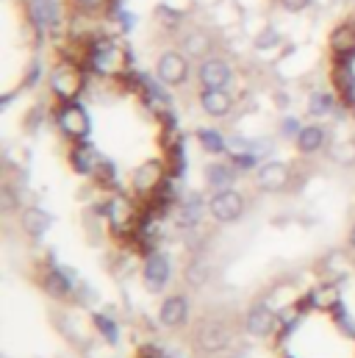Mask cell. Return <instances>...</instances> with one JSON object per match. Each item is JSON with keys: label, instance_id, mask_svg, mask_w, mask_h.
I'll return each mask as SVG.
<instances>
[{"label": "cell", "instance_id": "cell-1", "mask_svg": "<svg viewBox=\"0 0 355 358\" xmlns=\"http://www.w3.org/2000/svg\"><path fill=\"white\" fill-rule=\"evenodd\" d=\"M56 125H59V131H61L67 139H73V142H87L89 134H92L89 111L81 103H75V100L61 103V108L56 111Z\"/></svg>", "mask_w": 355, "mask_h": 358}, {"label": "cell", "instance_id": "cell-2", "mask_svg": "<svg viewBox=\"0 0 355 358\" xmlns=\"http://www.w3.org/2000/svg\"><path fill=\"white\" fill-rule=\"evenodd\" d=\"M231 342H233V334L222 320H205L194 331V348L205 356H217V353L228 350Z\"/></svg>", "mask_w": 355, "mask_h": 358}, {"label": "cell", "instance_id": "cell-3", "mask_svg": "<svg viewBox=\"0 0 355 358\" xmlns=\"http://www.w3.org/2000/svg\"><path fill=\"white\" fill-rule=\"evenodd\" d=\"M48 84H50V92H53L61 103H67V100H75V97L81 94V90H84V73H81L73 62H59V64L50 70Z\"/></svg>", "mask_w": 355, "mask_h": 358}, {"label": "cell", "instance_id": "cell-4", "mask_svg": "<svg viewBox=\"0 0 355 358\" xmlns=\"http://www.w3.org/2000/svg\"><path fill=\"white\" fill-rule=\"evenodd\" d=\"M208 214H211L217 222H222V225L236 222V220H242V214H245V197H242L236 189L214 192V194L208 197Z\"/></svg>", "mask_w": 355, "mask_h": 358}, {"label": "cell", "instance_id": "cell-5", "mask_svg": "<svg viewBox=\"0 0 355 358\" xmlns=\"http://www.w3.org/2000/svg\"><path fill=\"white\" fill-rule=\"evenodd\" d=\"M170 280H173V264H170L167 253L153 250L145 259V264H142V283H145V289L159 294V292H164L170 286Z\"/></svg>", "mask_w": 355, "mask_h": 358}, {"label": "cell", "instance_id": "cell-6", "mask_svg": "<svg viewBox=\"0 0 355 358\" xmlns=\"http://www.w3.org/2000/svg\"><path fill=\"white\" fill-rule=\"evenodd\" d=\"M156 78L164 87H183L189 81V56L178 50H164L156 62Z\"/></svg>", "mask_w": 355, "mask_h": 358}, {"label": "cell", "instance_id": "cell-7", "mask_svg": "<svg viewBox=\"0 0 355 358\" xmlns=\"http://www.w3.org/2000/svg\"><path fill=\"white\" fill-rule=\"evenodd\" d=\"M197 81L203 90H228L233 84V67L219 56H208L197 67Z\"/></svg>", "mask_w": 355, "mask_h": 358}, {"label": "cell", "instance_id": "cell-8", "mask_svg": "<svg viewBox=\"0 0 355 358\" xmlns=\"http://www.w3.org/2000/svg\"><path fill=\"white\" fill-rule=\"evenodd\" d=\"M277 325H280V320H277V314H275L266 303L250 306L247 314H245V331H247L250 336H256V339L272 336V334L277 331Z\"/></svg>", "mask_w": 355, "mask_h": 358}, {"label": "cell", "instance_id": "cell-9", "mask_svg": "<svg viewBox=\"0 0 355 358\" xmlns=\"http://www.w3.org/2000/svg\"><path fill=\"white\" fill-rule=\"evenodd\" d=\"M289 178H291V170L286 162L280 159H269V162H261V167L256 170V183L261 192H283L289 186Z\"/></svg>", "mask_w": 355, "mask_h": 358}, {"label": "cell", "instance_id": "cell-10", "mask_svg": "<svg viewBox=\"0 0 355 358\" xmlns=\"http://www.w3.org/2000/svg\"><path fill=\"white\" fill-rule=\"evenodd\" d=\"M25 11H28V20L34 22L36 31H53L61 22V6H59V0H28Z\"/></svg>", "mask_w": 355, "mask_h": 358}, {"label": "cell", "instance_id": "cell-11", "mask_svg": "<svg viewBox=\"0 0 355 358\" xmlns=\"http://www.w3.org/2000/svg\"><path fill=\"white\" fill-rule=\"evenodd\" d=\"M205 211H208V200H203V194L191 192V194H186V197L178 203L175 225L178 228H186V231H189V228H197V225L203 222Z\"/></svg>", "mask_w": 355, "mask_h": 358}, {"label": "cell", "instance_id": "cell-12", "mask_svg": "<svg viewBox=\"0 0 355 358\" xmlns=\"http://www.w3.org/2000/svg\"><path fill=\"white\" fill-rule=\"evenodd\" d=\"M236 178H239V170L233 167V162H231V159L211 162V164H205V170H203V180H205V186H208V189H214V192L233 189Z\"/></svg>", "mask_w": 355, "mask_h": 358}, {"label": "cell", "instance_id": "cell-13", "mask_svg": "<svg viewBox=\"0 0 355 358\" xmlns=\"http://www.w3.org/2000/svg\"><path fill=\"white\" fill-rule=\"evenodd\" d=\"M159 322L164 328H183L189 322V300L183 294H170L159 306Z\"/></svg>", "mask_w": 355, "mask_h": 358}, {"label": "cell", "instance_id": "cell-14", "mask_svg": "<svg viewBox=\"0 0 355 358\" xmlns=\"http://www.w3.org/2000/svg\"><path fill=\"white\" fill-rule=\"evenodd\" d=\"M20 225L31 239H42L53 228V214H48L39 206H25L20 208Z\"/></svg>", "mask_w": 355, "mask_h": 358}, {"label": "cell", "instance_id": "cell-15", "mask_svg": "<svg viewBox=\"0 0 355 358\" xmlns=\"http://www.w3.org/2000/svg\"><path fill=\"white\" fill-rule=\"evenodd\" d=\"M211 50H214V39H211V34L208 31H203V28H191V31H186L183 34V39H180V53H186L189 59H208L211 56Z\"/></svg>", "mask_w": 355, "mask_h": 358}, {"label": "cell", "instance_id": "cell-16", "mask_svg": "<svg viewBox=\"0 0 355 358\" xmlns=\"http://www.w3.org/2000/svg\"><path fill=\"white\" fill-rule=\"evenodd\" d=\"M197 100L208 117H225L233 111V94L228 90H200Z\"/></svg>", "mask_w": 355, "mask_h": 358}, {"label": "cell", "instance_id": "cell-17", "mask_svg": "<svg viewBox=\"0 0 355 358\" xmlns=\"http://www.w3.org/2000/svg\"><path fill=\"white\" fill-rule=\"evenodd\" d=\"M89 59H92V67L100 70V73H111L117 67V62L122 59V50L111 42V39H97L89 50Z\"/></svg>", "mask_w": 355, "mask_h": 358}, {"label": "cell", "instance_id": "cell-18", "mask_svg": "<svg viewBox=\"0 0 355 358\" xmlns=\"http://www.w3.org/2000/svg\"><path fill=\"white\" fill-rule=\"evenodd\" d=\"M161 178H164V170H161V162H145L142 167H136L133 170V189L136 192H142V194H147V192H153V189H159L161 186Z\"/></svg>", "mask_w": 355, "mask_h": 358}, {"label": "cell", "instance_id": "cell-19", "mask_svg": "<svg viewBox=\"0 0 355 358\" xmlns=\"http://www.w3.org/2000/svg\"><path fill=\"white\" fill-rule=\"evenodd\" d=\"M70 164L78 176H94L97 173V164H100V156L89 148V142H73L70 148Z\"/></svg>", "mask_w": 355, "mask_h": 358}, {"label": "cell", "instance_id": "cell-20", "mask_svg": "<svg viewBox=\"0 0 355 358\" xmlns=\"http://www.w3.org/2000/svg\"><path fill=\"white\" fill-rule=\"evenodd\" d=\"M294 145H297V150L303 153V156H314V153H319V150H325V145H328V134H325V128L322 125H305L303 131H300V136L294 139Z\"/></svg>", "mask_w": 355, "mask_h": 358}, {"label": "cell", "instance_id": "cell-21", "mask_svg": "<svg viewBox=\"0 0 355 358\" xmlns=\"http://www.w3.org/2000/svg\"><path fill=\"white\" fill-rule=\"evenodd\" d=\"M331 50L336 59H350L355 56V25L345 22L331 34Z\"/></svg>", "mask_w": 355, "mask_h": 358}, {"label": "cell", "instance_id": "cell-22", "mask_svg": "<svg viewBox=\"0 0 355 358\" xmlns=\"http://www.w3.org/2000/svg\"><path fill=\"white\" fill-rule=\"evenodd\" d=\"M197 142H200V148L205 150V153H211V156H222V153H228V139L217 131V128H197Z\"/></svg>", "mask_w": 355, "mask_h": 358}, {"label": "cell", "instance_id": "cell-23", "mask_svg": "<svg viewBox=\"0 0 355 358\" xmlns=\"http://www.w3.org/2000/svg\"><path fill=\"white\" fill-rule=\"evenodd\" d=\"M333 108H336V97L328 92H314L308 97V114L311 117H328V114H333Z\"/></svg>", "mask_w": 355, "mask_h": 358}, {"label": "cell", "instance_id": "cell-24", "mask_svg": "<svg viewBox=\"0 0 355 358\" xmlns=\"http://www.w3.org/2000/svg\"><path fill=\"white\" fill-rule=\"evenodd\" d=\"M231 162L239 173H256L261 167V159L253 150H242V153H231Z\"/></svg>", "mask_w": 355, "mask_h": 358}, {"label": "cell", "instance_id": "cell-25", "mask_svg": "<svg viewBox=\"0 0 355 358\" xmlns=\"http://www.w3.org/2000/svg\"><path fill=\"white\" fill-rule=\"evenodd\" d=\"M92 322H94V328L103 334V339H106L108 345H117V342H119V328H117L114 320H108V317H103V314H94Z\"/></svg>", "mask_w": 355, "mask_h": 358}, {"label": "cell", "instance_id": "cell-26", "mask_svg": "<svg viewBox=\"0 0 355 358\" xmlns=\"http://www.w3.org/2000/svg\"><path fill=\"white\" fill-rule=\"evenodd\" d=\"M128 217H131V208H128V200L125 197H111V203H108V220L114 222V225H125L128 222Z\"/></svg>", "mask_w": 355, "mask_h": 358}, {"label": "cell", "instance_id": "cell-27", "mask_svg": "<svg viewBox=\"0 0 355 358\" xmlns=\"http://www.w3.org/2000/svg\"><path fill=\"white\" fill-rule=\"evenodd\" d=\"M156 20L164 25V28H170V31H175L178 25H180V20H183V14L173 8V6H167V3H161L159 8H156Z\"/></svg>", "mask_w": 355, "mask_h": 358}, {"label": "cell", "instance_id": "cell-28", "mask_svg": "<svg viewBox=\"0 0 355 358\" xmlns=\"http://www.w3.org/2000/svg\"><path fill=\"white\" fill-rule=\"evenodd\" d=\"M256 50H272V48H277L280 45V34H277V28H264L259 36H256Z\"/></svg>", "mask_w": 355, "mask_h": 358}, {"label": "cell", "instance_id": "cell-29", "mask_svg": "<svg viewBox=\"0 0 355 358\" xmlns=\"http://www.w3.org/2000/svg\"><path fill=\"white\" fill-rule=\"evenodd\" d=\"M303 128H305V125H303L297 117H291V114L280 120V136H286V139H297Z\"/></svg>", "mask_w": 355, "mask_h": 358}, {"label": "cell", "instance_id": "cell-30", "mask_svg": "<svg viewBox=\"0 0 355 358\" xmlns=\"http://www.w3.org/2000/svg\"><path fill=\"white\" fill-rule=\"evenodd\" d=\"M186 280H189L191 286H203V283L208 280V267L200 264V262H194L191 267L186 269Z\"/></svg>", "mask_w": 355, "mask_h": 358}, {"label": "cell", "instance_id": "cell-31", "mask_svg": "<svg viewBox=\"0 0 355 358\" xmlns=\"http://www.w3.org/2000/svg\"><path fill=\"white\" fill-rule=\"evenodd\" d=\"M73 6L81 14H92V11H100L103 6H111V0H73Z\"/></svg>", "mask_w": 355, "mask_h": 358}, {"label": "cell", "instance_id": "cell-32", "mask_svg": "<svg viewBox=\"0 0 355 358\" xmlns=\"http://www.w3.org/2000/svg\"><path fill=\"white\" fill-rule=\"evenodd\" d=\"M280 6H283L289 14H300V11H305V8L311 6V0H280Z\"/></svg>", "mask_w": 355, "mask_h": 358}, {"label": "cell", "instance_id": "cell-33", "mask_svg": "<svg viewBox=\"0 0 355 358\" xmlns=\"http://www.w3.org/2000/svg\"><path fill=\"white\" fill-rule=\"evenodd\" d=\"M36 81H39V64L34 62V64H31V70H28V78L22 81V87H34Z\"/></svg>", "mask_w": 355, "mask_h": 358}, {"label": "cell", "instance_id": "cell-34", "mask_svg": "<svg viewBox=\"0 0 355 358\" xmlns=\"http://www.w3.org/2000/svg\"><path fill=\"white\" fill-rule=\"evenodd\" d=\"M3 208H6V211H14V208H17L14 194H11V189H8V186H3Z\"/></svg>", "mask_w": 355, "mask_h": 358}, {"label": "cell", "instance_id": "cell-35", "mask_svg": "<svg viewBox=\"0 0 355 358\" xmlns=\"http://www.w3.org/2000/svg\"><path fill=\"white\" fill-rule=\"evenodd\" d=\"M350 248H353V250H355V225H353V228H350Z\"/></svg>", "mask_w": 355, "mask_h": 358}]
</instances>
